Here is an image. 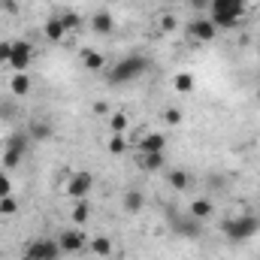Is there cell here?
I'll return each mask as SVG.
<instances>
[{
	"label": "cell",
	"mask_w": 260,
	"mask_h": 260,
	"mask_svg": "<svg viewBox=\"0 0 260 260\" xmlns=\"http://www.w3.org/2000/svg\"><path fill=\"white\" fill-rule=\"evenodd\" d=\"M103 73H106L109 85H127V82H136V79H142L148 73V61L142 55H124L112 67H106Z\"/></svg>",
	"instance_id": "obj_1"
},
{
	"label": "cell",
	"mask_w": 260,
	"mask_h": 260,
	"mask_svg": "<svg viewBox=\"0 0 260 260\" xmlns=\"http://www.w3.org/2000/svg\"><path fill=\"white\" fill-rule=\"evenodd\" d=\"M245 15H248V0H212L209 3V18L218 30L236 27Z\"/></svg>",
	"instance_id": "obj_2"
},
{
	"label": "cell",
	"mask_w": 260,
	"mask_h": 260,
	"mask_svg": "<svg viewBox=\"0 0 260 260\" xmlns=\"http://www.w3.org/2000/svg\"><path fill=\"white\" fill-rule=\"evenodd\" d=\"M221 230H224V236H227L230 242H245V239H251L260 230V218L251 215V212H245V215H239V218H227Z\"/></svg>",
	"instance_id": "obj_3"
},
{
	"label": "cell",
	"mask_w": 260,
	"mask_h": 260,
	"mask_svg": "<svg viewBox=\"0 0 260 260\" xmlns=\"http://www.w3.org/2000/svg\"><path fill=\"white\" fill-rule=\"evenodd\" d=\"M61 257V248H58V239H49V236H40L34 242L24 245L21 260H58Z\"/></svg>",
	"instance_id": "obj_4"
},
{
	"label": "cell",
	"mask_w": 260,
	"mask_h": 260,
	"mask_svg": "<svg viewBox=\"0 0 260 260\" xmlns=\"http://www.w3.org/2000/svg\"><path fill=\"white\" fill-rule=\"evenodd\" d=\"M27 142H30L27 133H9L6 136V148H3V167L6 170H15L21 164V157L27 151Z\"/></svg>",
	"instance_id": "obj_5"
},
{
	"label": "cell",
	"mask_w": 260,
	"mask_h": 260,
	"mask_svg": "<svg viewBox=\"0 0 260 260\" xmlns=\"http://www.w3.org/2000/svg\"><path fill=\"white\" fill-rule=\"evenodd\" d=\"M58 248H61V254H82V251H88V239H85L82 227L61 230L58 233Z\"/></svg>",
	"instance_id": "obj_6"
},
{
	"label": "cell",
	"mask_w": 260,
	"mask_h": 260,
	"mask_svg": "<svg viewBox=\"0 0 260 260\" xmlns=\"http://www.w3.org/2000/svg\"><path fill=\"white\" fill-rule=\"evenodd\" d=\"M34 64V46L27 40H15L12 43V58H9V67L15 73H27V67Z\"/></svg>",
	"instance_id": "obj_7"
},
{
	"label": "cell",
	"mask_w": 260,
	"mask_h": 260,
	"mask_svg": "<svg viewBox=\"0 0 260 260\" xmlns=\"http://www.w3.org/2000/svg\"><path fill=\"white\" fill-rule=\"evenodd\" d=\"M91 188H94V176L91 173H73L67 179V194L73 200H88Z\"/></svg>",
	"instance_id": "obj_8"
},
{
	"label": "cell",
	"mask_w": 260,
	"mask_h": 260,
	"mask_svg": "<svg viewBox=\"0 0 260 260\" xmlns=\"http://www.w3.org/2000/svg\"><path fill=\"white\" fill-rule=\"evenodd\" d=\"M188 37L194 43H212L218 37V27L212 24V18H197V21L188 24Z\"/></svg>",
	"instance_id": "obj_9"
},
{
	"label": "cell",
	"mask_w": 260,
	"mask_h": 260,
	"mask_svg": "<svg viewBox=\"0 0 260 260\" xmlns=\"http://www.w3.org/2000/svg\"><path fill=\"white\" fill-rule=\"evenodd\" d=\"M136 151H157V154H164L167 151V136L157 133V130H145L142 139L136 142Z\"/></svg>",
	"instance_id": "obj_10"
},
{
	"label": "cell",
	"mask_w": 260,
	"mask_h": 260,
	"mask_svg": "<svg viewBox=\"0 0 260 260\" xmlns=\"http://www.w3.org/2000/svg\"><path fill=\"white\" fill-rule=\"evenodd\" d=\"M91 30L100 34V37H109V34L115 30V18H112V12H109V9H97L94 18H91Z\"/></svg>",
	"instance_id": "obj_11"
},
{
	"label": "cell",
	"mask_w": 260,
	"mask_h": 260,
	"mask_svg": "<svg viewBox=\"0 0 260 260\" xmlns=\"http://www.w3.org/2000/svg\"><path fill=\"white\" fill-rule=\"evenodd\" d=\"M34 91V79L27 73H12L9 76V94L12 97H27Z\"/></svg>",
	"instance_id": "obj_12"
},
{
	"label": "cell",
	"mask_w": 260,
	"mask_h": 260,
	"mask_svg": "<svg viewBox=\"0 0 260 260\" xmlns=\"http://www.w3.org/2000/svg\"><path fill=\"white\" fill-rule=\"evenodd\" d=\"M164 154H157V151H139L136 154V164H139V170L142 173H157V170H164Z\"/></svg>",
	"instance_id": "obj_13"
},
{
	"label": "cell",
	"mask_w": 260,
	"mask_h": 260,
	"mask_svg": "<svg viewBox=\"0 0 260 260\" xmlns=\"http://www.w3.org/2000/svg\"><path fill=\"white\" fill-rule=\"evenodd\" d=\"M79 58H82V64H85V70H91V73H103V70H106V58H103V55H100V52H94V49H82V55H79Z\"/></svg>",
	"instance_id": "obj_14"
},
{
	"label": "cell",
	"mask_w": 260,
	"mask_h": 260,
	"mask_svg": "<svg viewBox=\"0 0 260 260\" xmlns=\"http://www.w3.org/2000/svg\"><path fill=\"white\" fill-rule=\"evenodd\" d=\"M43 34H46V40L58 43V40H64V37H67V27H64V21H61L58 15H52V18L43 24Z\"/></svg>",
	"instance_id": "obj_15"
},
{
	"label": "cell",
	"mask_w": 260,
	"mask_h": 260,
	"mask_svg": "<svg viewBox=\"0 0 260 260\" xmlns=\"http://www.w3.org/2000/svg\"><path fill=\"white\" fill-rule=\"evenodd\" d=\"M88 251H91L94 257H109V254H112V239H109V236H94V239L88 242Z\"/></svg>",
	"instance_id": "obj_16"
},
{
	"label": "cell",
	"mask_w": 260,
	"mask_h": 260,
	"mask_svg": "<svg viewBox=\"0 0 260 260\" xmlns=\"http://www.w3.org/2000/svg\"><path fill=\"white\" fill-rule=\"evenodd\" d=\"M176 233L194 239V236H200V221H197L194 215H191V218H179V221H176Z\"/></svg>",
	"instance_id": "obj_17"
},
{
	"label": "cell",
	"mask_w": 260,
	"mask_h": 260,
	"mask_svg": "<svg viewBox=\"0 0 260 260\" xmlns=\"http://www.w3.org/2000/svg\"><path fill=\"white\" fill-rule=\"evenodd\" d=\"M73 224L76 227H85L88 224V218H91V206H88V200H76V206H73Z\"/></svg>",
	"instance_id": "obj_18"
},
{
	"label": "cell",
	"mask_w": 260,
	"mask_h": 260,
	"mask_svg": "<svg viewBox=\"0 0 260 260\" xmlns=\"http://www.w3.org/2000/svg\"><path fill=\"white\" fill-rule=\"evenodd\" d=\"M58 18L64 21L67 34H76V30H82V15H79L76 9H61V12H58Z\"/></svg>",
	"instance_id": "obj_19"
},
{
	"label": "cell",
	"mask_w": 260,
	"mask_h": 260,
	"mask_svg": "<svg viewBox=\"0 0 260 260\" xmlns=\"http://www.w3.org/2000/svg\"><path fill=\"white\" fill-rule=\"evenodd\" d=\"M127 127H130V118L124 112H112V115H109V130H112L115 136H124Z\"/></svg>",
	"instance_id": "obj_20"
},
{
	"label": "cell",
	"mask_w": 260,
	"mask_h": 260,
	"mask_svg": "<svg viewBox=\"0 0 260 260\" xmlns=\"http://www.w3.org/2000/svg\"><path fill=\"white\" fill-rule=\"evenodd\" d=\"M173 88H176L179 94H191V91H194V76H191V73H176V76H173Z\"/></svg>",
	"instance_id": "obj_21"
},
{
	"label": "cell",
	"mask_w": 260,
	"mask_h": 260,
	"mask_svg": "<svg viewBox=\"0 0 260 260\" xmlns=\"http://www.w3.org/2000/svg\"><path fill=\"white\" fill-rule=\"evenodd\" d=\"M212 209H215V206H212L206 197H200V200H194V203H191V215H194L197 221H206V218L212 215Z\"/></svg>",
	"instance_id": "obj_22"
},
{
	"label": "cell",
	"mask_w": 260,
	"mask_h": 260,
	"mask_svg": "<svg viewBox=\"0 0 260 260\" xmlns=\"http://www.w3.org/2000/svg\"><path fill=\"white\" fill-rule=\"evenodd\" d=\"M170 185H173L176 191H185V188L191 185V176H188L185 170H173V173H170Z\"/></svg>",
	"instance_id": "obj_23"
},
{
	"label": "cell",
	"mask_w": 260,
	"mask_h": 260,
	"mask_svg": "<svg viewBox=\"0 0 260 260\" xmlns=\"http://www.w3.org/2000/svg\"><path fill=\"white\" fill-rule=\"evenodd\" d=\"M142 206H145V197L139 194V191H127V194H124V209H127V212H139Z\"/></svg>",
	"instance_id": "obj_24"
},
{
	"label": "cell",
	"mask_w": 260,
	"mask_h": 260,
	"mask_svg": "<svg viewBox=\"0 0 260 260\" xmlns=\"http://www.w3.org/2000/svg\"><path fill=\"white\" fill-rule=\"evenodd\" d=\"M106 148H109V154H115V157H118V154H124V151H127V139L112 133V139H109V145H106Z\"/></svg>",
	"instance_id": "obj_25"
},
{
	"label": "cell",
	"mask_w": 260,
	"mask_h": 260,
	"mask_svg": "<svg viewBox=\"0 0 260 260\" xmlns=\"http://www.w3.org/2000/svg\"><path fill=\"white\" fill-rule=\"evenodd\" d=\"M30 136L34 139H49L52 136V127L46 121H30Z\"/></svg>",
	"instance_id": "obj_26"
},
{
	"label": "cell",
	"mask_w": 260,
	"mask_h": 260,
	"mask_svg": "<svg viewBox=\"0 0 260 260\" xmlns=\"http://www.w3.org/2000/svg\"><path fill=\"white\" fill-rule=\"evenodd\" d=\"M18 212V200L9 194V197H0V215H15Z\"/></svg>",
	"instance_id": "obj_27"
},
{
	"label": "cell",
	"mask_w": 260,
	"mask_h": 260,
	"mask_svg": "<svg viewBox=\"0 0 260 260\" xmlns=\"http://www.w3.org/2000/svg\"><path fill=\"white\" fill-rule=\"evenodd\" d=\"M164 121H167L170 127H179V124H182V109H179V106H170V109L164 112Z\"/></svg>",
	"instance_id": "obj_28"
},
{
	"label": "cell",
	"mask_w": 260,
	"mask_h": 260,
	"mask_svg": "<svg viewBox=\"0 0 260 260\" xmlns=\"http://www.w3.org/2000/svg\"><path fill=\"white\" fill-rule=\"evenodd\" d=\"M176 27H179L176 15H170V12H167V15H160V30H167V34H170V30H176Z\"/></svg>",
	"instance_id": "obj_29"
},
{
	"label": "cell",
	"mask_w": 260,
	"mask_h": 260,
	"mask_svg": "<svg viewBox=\"0 0 260 260\" xmlns=\"http://www.w3.org/2000/svg\"><path fill=\"white\" fill-rule=\"evenodd\" d=\"M9 58H12V43L0 40V64H9Z\"/></svg>",
	"instance_id": "obj_30"
},
{
	"label": "cell",
	"mask_w": 260,
	"mask_h": 260,
	"mask_svg": "<svg viewBox=\"0 0 260 260\" xmlns=\"http://www.w3.org/2000/svg\"><path fill=\"white\" fill-rule=\"evenodd\" d=\"M12 194V179L6 173H0V197H9Z\"/></svg>",
	"instance_id": "obj_31"
},
{
	"label": "cell",
	"mask_w": 260,
	"mask_h": 260,
	"mask_svg": "<svg viewBox=\"0 0 260 260\" xmlns=\"http://www.w3.org/2000/svg\"><path fill=\"white\" fill-rule=\"evenodd\" d=\"M0 9L3 12H18V3L15 0H0Z\"/></svg>",
	"instance_id": "obj_32"
},
{
	"label": "cell",
	"mask_w": 260,
	"mask_h": 260,
	"mask_svg": "<svg viewBox=\"0 0 260 260\" xmlns=\"http://www.w3.org/2000/svg\"><path fill=\"white\" fill-rule=\"evenodd\" d=\"M94 115H109V106H106L103 100H97V103H94Z\"/></svg>",
	"instance_id": "obj_33"
},
{
	"label": "cell",
	"mask_w": 260,
	"mask_h": 260,
	"mask_svg": "<svg viewBox=\"0 0 260 260\" xmlns=\"http://www.w3.org/2000/svg\"><path fill=\"white\" fill-rule=\"evenodd\" d=\"M191 3H194L197 9H200V6H203V9H209V3H212V0H191Z\"/></svg>",
	"instance_id": "obj_34"
}]
</instances>
